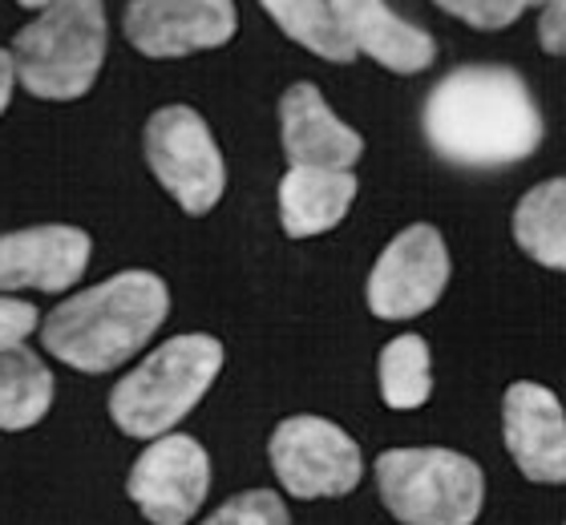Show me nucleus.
<instances>
[{
    "label": "nucleus",
    "instance_id": "nucleus-22",
    "mask_svg": "<svg viewBox=\"0 0 566 525\" xmlns=\"http://www.w3.org/2000/svg\"><path fill=\"white\" fill-rule=\"evenodd\" d=\"M29 332H36V307L24 300H4L0 295V351L21 348Z\"/></svg>",
    "mask_w": 566,
    "mask_h": 525
},
{
    "label": "nucleus",
    "instance_id": "nucleus-19",
    "mask_svg": "<svg viewBox=\"0 0 566 525\" xmlns=\"http://www.w3.org/2000/svg\"><path fill=\"white\" fill-rule=\"evenodd\" d=\"M429 344L421 336H397L380 351V397L389 409H421L433 392V368H429Z\"/></svg>",
    "mask_w": 566,
    "mask_h": 525
},
{
    "label": "nucleus",
    "instance_id": "nucleus-12",
    "mask_svg": "<svg viewBox=\"0 0 566 525\" xmlns=\"http://www.w3.org/2000/svg\"><path fill=\"white\" fill-rule=\"evenodd\" d=\"M94 255V239L82 227H29L0 234V292H70Z\"/></svg>",
    "mask_w": 566,
    "mask_h": 525
},
{
    "label": "nucleus",
    "instance_id": "nucleus-23",
    "mask_svg": "<svg viewBox=\"0 0 566 525\" xmlns=\"http://www.w3.org/2000/svg\"><path fill=\"white\" fill-rule=\"evenodd\" d=\"M538 41L551 57H566V0H546L538 17Z\"/></svg>",
    "mask_w": 566,
    "mask_h": 525
},
{
    "label": "nucleus",
    "instance_id": "nucleus-26",
    "mask_svg": "<svg viewBox=\"0 0 566 525\" xmlns=\"http://www.w3.org/2000/svg\"><path fill=\"white\" fill-rule=\"evenodd\" d=\"M563 525H566V522H563Z\"/></svg>",
    "mask_w": 566,
    "mask_h": 525
},
{
    "label": "nucleus",
    "instance_id": "nucleus-4",
    "mask_svg": "<svg viewBox=\"0 0 566 525\" xmlns=\"http://www.w3.org/2000/svg\"><path fill=\"white\" fill-rule=\"evenodd\" d=\"M223 372V344L214 336H175L122 376L109 392V417L126 437L158 441L187 417L214 376Z\"/></svg>",
    "mask_w": 566,
    "mask_h": 525
},
{
    "label": "nucleus",
    "instance_id": "nucleus-24",
    "mask_svg": "<svg viewBox=\"0 0 566 525\" xmlns=\"http://www.w3.org/2000/svg\"><path fill=\"white\" fill-rule=\"evenodd\" d=\"M12 82H17V70H12V53H9V49H0V114L9 109Z\"/></svg>",
    "mask_w": 566,
    "mask_h": 525
},
{
    "label": "nucleus",
    "instance_id": "nucleus-20",
    "mask_svg": "<svg viewBox=\"0 0 566 525\" xmlns=\"http://www.w3.org/2000/svg\"><path fill=\"white\" fill-rule=\"evenodd\" d=\"M202 525H292V517H287V505L280 502V493L248 490L231 497L227 505H219Z\"/></svg>",
    "mask_w": 566,
    "mask_h": 525
},
{
    "label": "nucleus",
    "instance_id": "nucleus-17",
    "mask_svg": "<svg viewBox=\"0 0 566 525\" xmlns=\"http://www.w3.org/2000/svg\"><path fill=\"white\" fill-rule=\"evenodd\" d=\"M53 405V372L29 348L0 351V429H33Z\"/></svg>",
    "mask_w": 566,
    "mask_h": 525
},
{
    "label": "nucleus",
    "instance_id": "nucleus-10",
    "mask_svg": "<svg viewBox=\"0 0 566 525\" xmlns=\"http://www.w3.org/2000/svg\"><path fill=\"white\" fill-rule=\"evenodd\" d=\"M122 29L146 57H187L227 45L239 17L235 0H130Z\"/></svg>",
    "mask_w": 566,
    "mask_h": 525
},
{
    "label": "nucleus",
    "instance_id": "nucleus-21",
    "mask_svg": "<svg viewBox=\"0 0 566 525\" xmlns=\"http://www.w3.org/2000/svg\"><path fill=\"white\" fill-rule=\"evenodd\" d=\"M538 4H546V0H437V9H446L449 17H458L473 29H485V33L506 29L522 12L538 9Z\"/></svg>",
    "mask_w": 566,
    "mask_h": 525
},
{
    "label": "nucleus",
    "instance_id": "nucleus-1",
    "mask_svg": "<svg viewBox=\"0 0 566 525\" xmlns=\"http://www.w3.org/2000/svg\"><path fill=\"white\" fill-rule=\"evenodd\" d=\"M424 141L437 158L470 170H497L543 146V114L506 65H458L429 90L421 109Z\"/></svg>",
    "mask_w": 566,
    "mask_h": 525
},
{
    "label": "nucleus",
    "instance_id": "nucleus-13",
    "mask_svg": "<svg viewBox=\"0 0 566 525\" xmlns=\"http://www.w3.org/2000/svg\"><path fill=\"white\" fill-rule=\"evenodd\" d=\"M280 138L287 162L307 170H353L365 154V138L332 114L312 82H295L280 97Z\"/></svg>",
    "mask_w": 566,
    "mask_h": 525
},
{
    "label": "nucleus",
    "instance_id": "nucleus-2",
    "mask_svg": "<svg viewBox=\"0 0 566 525\" xmlns=\"http://www.w3.org/2000/svg\"><path fill=\"white\" fill-rule=\"evenodd\" d=\"M166 312H170V292L158 275L122 271L53 307L41 324V344L49 356H57L77 372H114L150 344Z\"/></svg>",
    "mask_w": 566,
    "mask_h": 525
},
{
    "label": "nucleus",
    "instance_id": "nucleus-18",
    "mask_svg": "<svg viewBox=\"0 0 566 525\" xmlns=\"http://www.w3.org/2000/svg\"><path fill=\"white\" fill-rule=\"evenodd\" d=\"M260 4L268 9V17L280 24L283 33L292 36L295 45H304L307 53L336 61V65L356 57V49L348 45L344 29L332 17L328 0H260Z\"/></svg>",
    "mask_w": 566,
    "mask_h": 525
},
{
    "label": "nucleus",
    "instance_id": "nucleus-16",
    "mask_svg": "<svg viewBox=\"0 0 566 525\" xmlns=\"http://www.w3.org/2000/svg\"><path fill=\"white\" fill-rule=\"evenodd\" d=\"M514 239L534 263L566 271V178H546L514 207Z\"/></svg>",
    "mask_w": 566,
    "mask_h": 525
},
{
    "label": "nucleus",
    "instance_id": "nucleus-3",
    "mask_svg": "<svg viewBox=\"0 0 566 525\" xmlns=\"http://www.w3.org/2000/svg\"><path fill=\"white\" fill-rule=\"evenodd\" d=\"M17 82L45 102H73L106 61V0H53L12 36Z\"/></svg>",
    "mask_w": 566,
    "mask_h": 525
},
{
    "label": "nucleus",
    "instance_id": "nucleus-9",
    "mask_svg": "<svg viewBox=\"0 0 566 525\" xmlns=\"http://www.w3.org/2000/svg\"><path fill=\"white\" fill-rule=\"evenodd\" d=\"M126 490L146 522L187 525L211 490V456L195 437L166 432L134 461Z\"/></svg>",
    "mask_w": 566,
    "mask_h": 525
},
{
    "label": "nucleus",
    "instance_id": "nucleus-6",
    "mask_svg": "<svg viewBox=\"0 0 566 525\" xmlns=\"http://www.w3.org/2000/svg\"><path fill=\"white\" fill-rule=\"evenodd\" d=\"M142 146L154 178L187 214H207L223 199V154L214 146L207 122L190 105H163L158 114H150Z\"/></svg>",
    "mask_w": 566,
    "mask_h": 525
},
{
    "label": "nucleus",
    "instance_id": "nucleus-8",
    "mask_svg": "<svg viewBox=\"0 0 566 525\" xmlns=\"http://www.w3.org/2000/svg\"><path fill=\"white\" fill-rule=\"evenodd\" d=\"M449 283V251L437 227L417 222L401 231L368 275V312L377 319H413L441 300Z\"/></svg>",
    "mask_w": 566,
    "mask_h": 525
},
{
    "label": "nucleus",
    "instance_id": "nucleus-5",
    "mask_svg": "<svg viewBox=\"0 0 566 525\" xmlns=\"http://www.w3.org/2000/svg\"><path fill=\"white\" fill-rule=\"evenodd\" d=\"M380 502L401 525H473L485 502L478 461L453 449H389L377 456Z\"/></svg>",
    "mask_w": 566,
    "mask_h": 525
},
{
    "label": "nucleus",
    "instance_id": "nucleus-14",
    "mask_svg": "<svg viewBox=\"0 0 566 525\" xmlns=\"http://www.w3.org/2000/svg\"><path fill=\"white\" fill-rule=\"evenodd\" d=\"M328 9L348 36V45L373 57L377 65H385V70L409 77V73H421L433 65V36L417 29L413 21L397 17L385 0H328Z\"/></svg>",
    "mask_w": 566,
    "mask_h": 525
},
{
    "label": "nucleus",
    "instance_id": "nucleus-25",
    "mask_svg": "<svg viewBox=\"0 0 566 525\" xmlns=\"http://www.w3.org/2000/svg\"><path fill=\"white\" fill-rule=\"evenodd\" d=\"M17 4H24V9H45V4H53V0H17Z\"/></svg>",
    "mask_w": 566,
    "mask_h": 525
},
{
    "label": "nucleus",
    "instance_id": "nucleus-7",
    "mask_svg": "<svg viewBox=\"0 0 566 525\" xmlns=\"http://www.w3.org/2000/svg\"><path fill=\"white\" fill-rule=\"evenodd\" d=\"M268 453L280 485L300 502L344 497L365 477L360 444L324 417H287L275 424Z\"/></svg>",
    "mask_w": 566,
    "mask_h": 525
},
{
    "label": "nucleus",
    "instance_id": "nucleus-11",
    "mask_svg": "<svg viewBox=\"0 0 566 525\" xmlns=\"http://www.w3.org/2000/svg\"><path fill=\"white\" fill-rule=\"evenodd\" d=\"M502 437L526 481L566 485V412L551 388L518 380L502 397Z\"/></svg>",
    "mask_w": 566,
    "mask_h": 525
},
{
    "label": "nucleus",
    "instance_id": "nucleus-15",
    "mask_svg": "<svg viewBox=\"0 0 566 525\" xmlns=\"http://www.w3.org/2000/svg\"><path fill=\"white\" fill-rule=\"evenodd\" d=\"M356 199L353 170H307L292 166L280 182V222L292 239L332 231Z\"/></svg>",
    "mask_w": 566,
    "mask_h": 525
}]
</instances>
